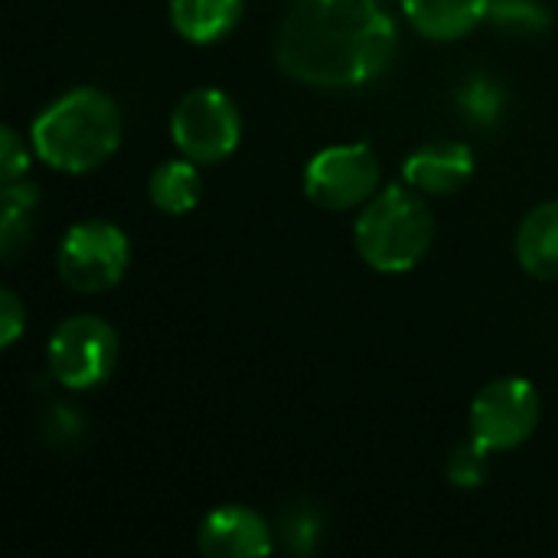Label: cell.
Wrapping results in <instances>:
<instances>
[{"mask_svg":"<svg viewBox=\"0 0 558 558\" xmlns=\"http://www.w3.org/2000/svg\"><path fill=\"white\" fill-rule=\"evenodd\" d=\"M396 52V20L383 0H294L275 36L278 65L317 88L376 78Z\"/></svg>","mask_w":558,"mask_h":558,"instance_id":"1","label":"cell"},{"mask_svg":"<svg viewBox=\"0 0 558 558\" xmlns=\"http://www.w3.org/2000/svg\"><path fill=\"white\" fill-rule=\"evenodd\" d=\"M121 144V111L98 88H72L52 101L33 124L39 160L62 173L101 167Z\"/></svg>","mask_w":558,"mask_h":558,"instance_id":"2","label":"cell"},{"mask_svg":"<svg viewBox=\"0 0 558 558\" xmlns=\"http://www.w3.org/2000/svg\"><path fill=\"white\" fill-rule=\"evenodd\" d=\"M435 239V219L425 199L402 186L376 193L356 219V248L363 262L383 275L415 268Z\"/></svg>","mask_w":558,"mask_h":558,"instance_id":"3","label":"cell"},{"mask_svg":"<svg viewBox=\"0 0 558 558\" xmlns=\"http://www.w3.org/2000/svg\"><path fill=\"white\" fill-rule=\"evenodd\" d=\"M170 131L183 157L193 163H219L239 147L242 118L232 98L219 88H193L173 108Z\"/></svg>","mask_w":558,"mask_h":558,"instance_id":"4","label":"cell"},{"mask_svg":"<svg viewBox=\"0 0 558 558\" xmlns=\"http://www.w3.org/2000/svg\"><path fill=\"white\" fill-rule=\"evenodd\" d=\"M128 235L111 222H78L59 245V275L72 291L101 294L128 271Z\"/></svg>","mask_w":558,"mask_h":558,"instance_id":"5","label":"cell"},{"mask_svg":"<svg viewBox=\"0 0 558 558\" xmlns=\"http://www.w3.org/2000/svg\"><path fill=\"white\" fill-rule=\"evenodd\" d=\"M114 363H118V337L101 317L92 314L69 317L56 327L49 340V366L65 389H92L105 383Z\"/></svg>","mask_w":558,"mask_h":558,"instance_id":"6","label":"cell"},{"mask_svg":"<svg viewBox=\"0 0 558 558\" xmlns=\"http://www.w3.org/2000/svg\"><path fill=\"white\" fill-rule=\"evenodd\" d=\"M379 186V160L366 144L327 147L320 150L304 173V193L320 209H353L369 203Z\"/></svg>","mask_w":558,"mask_h":558,"instance_id":"7","label":"cell"},{"mask_svg":"<svg viewBox=\"0 0 558 558\" xmlns=\"http://www.w3.org/2000/svg\"><path fill=\"white\" fill-rule=\"evenodd\" d=\"M543 402L526 379H497L490 383L471 409L474 441L487 451L520 448L539 425Z\"/></svg>","mask_w":558,"mask_h":558,"instance_id":"8","label":"cell"},{"mask_svg":"<svg viewBox=\"0 0 558 558\" xmlns=\"http://www.w3.org/2000/svg\"><path fill=\"white\" fill-rule=\"evenodd\" d=\"M271 530L248 507H219L199 526V553L209 558L271 556Z\"/></svg>","mask_w":558,"mask_h":558,"instance_id":"9","label":"cell"},{"mask_svg":"<svg viewBox=\"0 0 558 558\" xmlns=\"http://www.w3.org/2000/svg\"><path fill=\"white\" fill-rule=\"evenodd\" d=\"M474 173V150L461 141H432L405 160V180L412 190L448 196L458 193Z\"/></svg>","mask_w":558,"mask_h":558,"instance_id":"10","label":"cell"},{"mask_svg":"<svg viewBox=\"0 0 558 558\" xmlns=\"http://www.w3.org/2000/svg\"><path fill=\"white\" fill-rule=\"evenodd\" d=\"M409 23L435 39V43H451L468 36L490 10V0H402Z\"/></svg>","mask_w":558,"mask_h":558,"instance_id":"11","label":"cell"},{"mask_svg":"<svg viewBox=\"0 0 558 558\" xmlns=\"http://www.w3.org/2000/svg\"><path fill=\"white\" fill-rule=\"evenodd\" d=\"M517 258L533 278L558 281V203H543L523 219L517 235Z\"/></svg>","mask_w":558,"mask_h":558,"instance_id":"12","label":"cell"},{"mask_svg":"<svg viewBox=\"0 0 558 558\" xmlns=\"http://www.w3.org/2000/svg\"><path fill=\"white\" fill-rule=\"evenodd\" d=\"M245 0H170V20L190 43L222 39L242 16Z\"/></svg>","mask_w":558,"mask_h":558,"instance_id":"13","label":"cell"},{"mask_svg":"<svg viewBox=\"0 0 558 558\" xmlns=\"http://www.w3.org/2000/svg\"><path fill=\"white\" fill-rule=\"evenodd\" d=\"M203 196V180L193 160H167L150 173V203L170 216L190 213Z\"/></svg>","mask_w":558,"mask_h":558,"instance_id":"14","label":"cell"},{"mask_svg":"<svg viewBox=\"0 0 558 558\" xmlns=\"http://www.w3.org/2000/svg\"><path fill=\"white\" fill-rule=\"evenodd\" d=\"M39 203V190L33 183H7L3 213H0V252L3 258H16L33 232V209Z\"/></svg>","mask_w":558,"mask_h":558,"instance_id":"15","label":"cell"},{"mask_svg":"<svg viewBox=\"0 0 558 558\" xmlns=\"http://www.w3.org/2000/svg\"><path fill=\"white\" fill-rule=\"evenodd\" d=\"M458 105H461V111H464L474 124L490 128V124H497V118L504 114L507 98H504V88H500L494 78L474 75V78L458 92Z\"/></svg>","mask_w":558,"mask_h":558,"instance_id":"16","label":"cell"},{"mask_svg":"<svg viewBox=\"0 0 558 558\" xmlns=\"http://www.w3.org/2000/svg\"><path fill=\"white\" fill-rule=\"evenodd\" d=\"M487 16L510 33H539L549 26V13L536 0H490Z\"/></svg>","mask_w":558,"mask_h":558,"instance_id":"17","label":"cell"},{"mask_svg":"<svg viewBox=\"0 0 558 558\" xmlns=\"http://www.w3.org/2000/svg\"><path fill=\"white\" fill-rule=\"evenodd\" d=\"M487 448L484 445H477V441H468V445H461L454 454H451V461H448V477H451V484L454 487H464V490H471V487H481L484 481H487Z\"/></svg>","mask_w":558,"mask_h":558,"instance_id":"18","label":"cell"},{"mask_svg":"<svg viewBox=\"0 0 558 558\" xmlns=\"http://www.w3.org/2000/svg\"><path fill=\"white\" fill-rule=\"evenodd\" d=\"M317 536H320V517L314 507H298L291 513H284V543L294 549V553H311L317 546Z\"/></svg>","mask_w":558,"mask_h":558,"instance_id":"19","label":"cell"},{"mask_svg":"<svg viewBox=\"0 0 558 558\" xmlns=\"http://www.w3.org/2000/svg\"><path fill=\"white\" fill-rule=\"evenodd\" d=\"M29 167V154L23 147V141L16 137L13 128H3L0 131V177L3 183H16Z\"/></svg>","mask_w":558,"mask_h":558,"instance_id":"20","label":"cell"},{"mask_svg":"<svg viewBox=\"0 0 558 558\" xmlns=\"http://www.w3.org/2000/svg\"><path fill=\"white\" fill-rule=\"evenodd\" d=\"M23 327H26L23 304L16 301L13 291H3L0 294V347H13V340L23 333Z\"/></svg>","mask_w":558,"mask_h":558,"instance_id":"21","label":"cell"}]
</instances>
